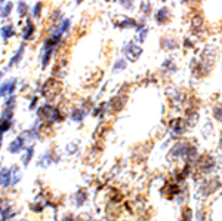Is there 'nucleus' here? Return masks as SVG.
Returning a JSON list of instances; mask_svg holds the SVG:
<instances>
[{
    "label": "nucleus",
    "mask_w": 222,
    "mask_h": 221,
    "mask_svg": "<svg viewBox=\"0 0 222 221\" xmlns=\"http://www.w3.org/2000/svg\"><path fill=\"white\" fill-rule=\"evenodd\" d=\"M58 110L57 108L51 107V105H45V107L40 108L39 111V117L40 119H43L45 122H49V123H53V122H57L59 119V116H58Z\"/></svg>",
    "instance_id": "f257e3e1"
},
{
    "label": "nucleus",
    "mask_w": 222,
    "mask_h": 221,
    "mask_svg": "<svg viewBox=\"0 0 222 221\" xmlns=\"http://www.w3.org/2000/svg\"><path fill=\"white\" fill-rule=\"evenodd\" d=\"M25 140H24L22 136L19 135L18 138H15L13 141L9 144V152H11L12 154H17V153H21V152H24L25 150Z\"/></svg>",
    "instance_id": "f03ea898"
},
{
    "label": "nucleus",
    "mask_w": 222,
    "mask_h": 221,
    "mask_svg": "<svg viewBox=\"0 0 222 221\" xmlns=\"http://www.w3.org/2000/svg\"><path fill=\"white\" fill-rule=\"evenodd\" d=\"M0 186H3V187L12 186V174L9 168H2L0 169Z\"/></svg>",
    "instance_id": "7ed1b4c3"
},
{
    "label": "nucleus",
    "mask_w": 222,
    "mask_h": 221,
    "mask_svg": "<svg viewBox=\"0 0 222 221\" xmlns=\"http://www.w3.org/2000/svg\"><path fill=\"white\" fill-rule=\"evenodd\" d=\"M24 152H25V153H24V156H22V163L28 165L31 157H33V153H34V147H33V146H28V147H25Z\"/></svg>",
    "instance_id": "20e7f679"
},
{
    "label": "nucleus",
    "mask_w": 222,
    "mask_h": 221,
    "mask_svg": "<svg viewBox=\"0 0 222 221\" xmlns=\"http://www.w3.org/2000/svg\"><path fill=\"white\" fill-rule=\"evenodd\" d=\"M127 55H129V58H131L132 61H135V59L141 55V48H138V46H135V45H131L129 46V52H127Z\"/></svg>",
    "instance_id": "39448f33"
},
{
    "label": "nucleus",
    "mask_w": 222,
    "mask_h": 221,
    "mask_svg": "<svg viewBox=\"0 0 222 221\" xmlns=\"http://www.w3.org/2000/svg\"><path fill=\"white\" fill-rule=\"evenodd\" d=\"M11 174H12V186H15V184H18L19 178H21V172L18 169V166H12Z\"/></svg>",
    "instance_id": "423d86ee"
},
{
    "label": "nucleus",
    "mask_w": 222,
    "mask_h": 221,
    "mask_svg": "<svg viewBox=\"0 0 222 221\" xmlns=\"http://www.w3.org/2000/svg\"><path fill=\"white\" fill-rule=\"evenodd\" d=\"M11 119H6V117H2L0 119V134H3L6 131L11 129Z\"/></svg>",
    "instance_id": "0eeeda50"
},
{
    "label": "nucleus",
    "mask_w": 222,
    "mask_h": 221,
    "mask_svg": "<svg viewBox=\"0 0 222 221\" xmlns=\"http://www.w3.org/2000/svg\"><path fill=\"white\" fill-rule=\"evenodd\" d=\"M172 128H173V131H175L176 134H181V132H184V129H185V126H184V120L176 119L173 123H172Z\"/></svg>",
    "instance_id": "6e6552de"
},
{
    "label": "nucleus",
    "mask_w": 222,
    "mask_h": 221,
    "mask_svg": "<svg viewBox=\"0 0 222 221\" xmlns=\"http://www.w3.org/2000/svg\"><path fill=\"white\" fill-rule=\"evenodd\" d=\"M51 162H53V159H52V153H46V154H43V156L40 157L39 165L40 166H47Z\"/></svg>",
    "instance_id": "1a4fd4ad"
},
{
    "label": "nucleus",
    "mask_w": 222,
    "mask_h": 221,
    "mask_svg": "<svg viewBox=\"0 0 222 221\" xmlns=\"http://www.w3.org/2000/svg\"><path fill=\"white\" fill-rule=\"evenodd\" d=\"M85 117V113L81 111V110H76L73 114H71V119L73 120H76V122H80V120Z\"/></svg>",
    "instance_id": "9d476101"
},
{
    "label": "nucleus",
    "mask_w": 222,
    "mask_h": 221,
    "mask_svg": "<svg viewBox=\"0 0 222 221\" xmlns=\"http://www.w3.org/2000/svg\"><path fill=\"white\" fill-rule=\"evenodd\" d=\"M167 15H169V12H167V9H161V11L159 12V13H157V19H159L160 23H161V21H166V19H167Z\"/></svg>",
    "instance_id": "9b49d317"
},
{
    "label": "nucleus",
    "mask_w": 222,
    "mask_h": 221,
    "mask_svg": "<svg viewBox=\"0 0 222 221\" xmlns=\"http://www.w3.org/2000/svg\"><path fill=\"white\" fill-rule=\"evenodd\" d=\"M30 34H31V24H28V27H27L25 33H24V37H28Z\"/></svg>",
    "instance_id": "f8f14e48"
},
{
    "label": "nucleus",
    "mask_w": 222,
    "mask_h": 221,
    "mask_svg": "<svg viewBox=\"0 0 222 221\" xmlns=\"http://www.w3.org/2000/svg\"><path fill=\"white\" fill-rule=\"evenodd\" d=\"M2 140H3V138H2V134H0V146H2Z\"/></svg>",
    "instance_id": "ddd939ff"
}]
</instances>
